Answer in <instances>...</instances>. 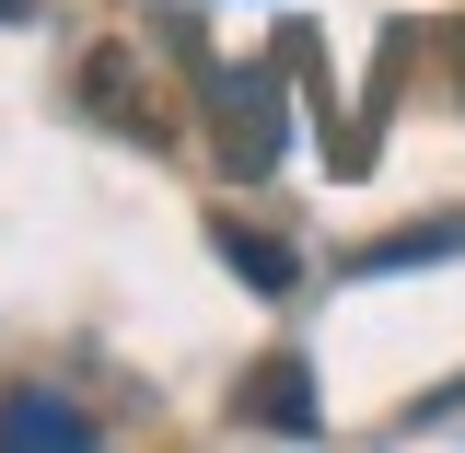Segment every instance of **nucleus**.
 Instances as JSON below:
<instances>
[{"label":"nucleus","instance_id":"1","mask_svg":"<svg viewBox=\"0 0 465 453\" xmlns=\"http://www.w3.org/2000/svg\"><path fill=\"white\" fill-rule=\"evenodd\" d=\"M222 140H232V163H244V174H268V163H280V94H268V82H232Z\"/></svg>","mask_w":465,"mask_h":453},{"label":"nucleus","instance_id":"2","mask_svg":"<svg viewBox=\"0 0 465 453\" xmlns=\"http://www.w3.org/2000/svg\"><path fill=\"white\" fill-rule=\"evenodd\" d=\"M0 442H94V419L58 407V396H12L0 407Z\"/></svg>","mask_w":465,"mask_h":453},{"label":"nucleus","instance_id":"3","mask_svg":"<svg viewBox=\"0 0 465 453\" xmlns=\"http://www.w3.org/2000/svg\"><path fill=\"white\" fill-rule=\"evenodd\" d=\"M210 244H222V268H244V280H256V291H291V256H280V244H268V232H210Z\"/></svg>","mask_w":465,"mask_h":453},{"label":"nucleus","instance_id":"4","mask_svg":"<svg viewBox=\"0 0 465 453\" xmlns=\"http://www.w3.org/2000/svg\"><path fill=\"white\" fill-rule=\"evenodd\" d=\"M256 419H280V430L314 419V407H302V360H268V372H256Z\"/></svg>","mask_w":465,"mask_h":453},{"label":"nucleus","instance_id":"5","mask_svg":"<svg viewBox=\"0 0 465 453\" xmlns=\"http://www.w3.org/2000/svg\"><path fill=\"white\" fill-rule=\"evenodd\" d=\"M24 12H35V0H0V24H24Z\"/></svg>","mask_w":465,"mask_h":453}]
</instances>
